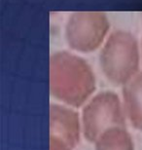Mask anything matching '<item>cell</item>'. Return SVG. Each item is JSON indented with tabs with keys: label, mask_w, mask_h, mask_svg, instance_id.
I'll list each match as a JSON object with an SVG mask.
<instances>
[{
	"label": "cell",
	"mask_w": 142,
	"mask_h": 150,
	"mask_svg": "<svg viewBox=\"0 0 142 150\" xmlns=\"http://www.w3.org/2000/svg\"><path fill=\"white\" fill-rule=\"evenodd\" d=\"M124 126L118 98L105 93L97 96L84 110L85 136L90 141L99 140L107 131Z\"/></svg>",
	"instance_id": "cell-1"
},
{
	"label": "cell",
	"mask_w": 142,
	"mask_h": 150,
	"mask_svg": "<svg viewBox=\"0 0 142 150\" xmlns=\"http://www.w3.org/2000/svg\"><path fill=\"white\" fill-rule=\"evenodd\" d=\"M124 96L131 122L136 128L142 130V74L126 86Z\"/></svg>",
	"instance_id": "cell-2"
},
{
	"label": "cell",
	"mask_w": 142,
	"mask_h": 150,
	"mask_svg": "<svg viewBox=\"0 0 142 150\" xmlns=\"http://www.w3.org/2000/svg\"><path fill=\"white\" fill-rule=\"evenodd\" d=\"M97 150H132V147L126 131L115 128L107 131L99 138Z\"/></svg>",
	"instance_id": "cell-3"
},
{
	"label": "cell",
	"mask_w": 142,
	"mask_h": 150,
	"mask_svg": "<svg viewBox=\"0 0 142 150\" xmlns=\"http://www.w3.org/2000/svg\"><path fill=\"white\" fill-rule=\"evenodd\" d=\"M53 148V147H52ZM60 150H66V148H60Z\"/></svg>",
	"instance_id": "cell-4"
}]
</instances>
